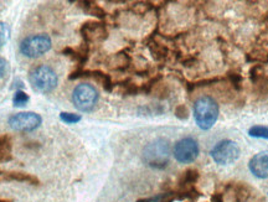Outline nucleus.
Instances as JSON below:
<instances>
[{
	"label": "nucleus",
	"mask_w": 268,
	"mask_h": 202,
	"mask_svg": "<svg viewBox=\"0 0 268 202\" xmlns=\"http://www.w3.org/2000/svg\"><path fill=\"white\" fill-rule=\"evenodd\" d=\"M142 159L153 169H165L170 162V144L167 139H155L144 148Z\"/></svg>",
	"instance_id": "f257e3e1"
},
{
	"label": "nucleus",
	"mask_w": 268,
	"mask_h": 202,
	"mask_svg": "<svg viewBox=\"0 0 268 202\" xmlns=\"http://www.w3.org/2000/svg\"><path fill=\"white\" fill-rule=\"evenodd\" d=\"M80 7L83 9L84 13L90 14V15L97 16V17H104L106 16V11L102 9L100 5L96 4L93 2H81Z\"/></svg>",
	"instance_id": "2eb2a0df"
},
{
	"label": "nucleus",
	"mask_w": 268,
	"mask_h": 202,
	"mask_svg": "<svg viewBox=\"0 0 268 202\" xmlns=\"http://www.w3.org/2000/svg\"><path fill=\"white\" fill-rule=\"evenodd\" d=\"M175 116L179 119H188L189 117V109L185 104L177 105L175 109Z\"/></svg>",
	"instance_id": "412c9836"
},
{
	"label": "nucleus",
	"mask_w": 268,
	"mask_h": 202,
	"mask_svg": "<svg viewBox=\"0 0 268 202\" xmlns=\"http://www.w3.org/2000/svg\"><path fill=\"white\" fill-rule=\"evenodd\" d=\"M42 118L35 112H20L9 118V127L15 131H23V133H28V131H33L40 127Z\"/></svg>",
	"instance_id": "0eeeda50"
},
{
	"label": "nucleus",
	"mask_w": 268,
	"mask_h": 202,
	"mask_svg": "<svg viewBox=\"0 0 268 202\" xmlns=\"http://www.w3.org/2000/svg\"><path fill=\"white\" fill-rule=\"evenodd\" d=\"M80 33L87 43L93 42H101V41L107 39V31L106 25L100 21H87L81 26Z\"/></svg>",
	"instance_id": "1a4fd4ad"
},
{
	"label": "nucleus",
	"mask_w": 268,
	"mask_h": 202,
	"mask_svg": "<svg viewBox=\"0 0 268 202\" xmlns=\"http://www.w3.org/2000/svg\"><path fill=\"white\" fill-rule=\"evenodd\" d=\"M11 139L8 136H0V163L11 160Z\"/></svg>",
	"instance_id": "4468645a"
},
{
	"label": "nucleus",
	"mask_w": 268,
	"mask_h": 202,
	"mask_svg": "<svg viewBox=\"0 0 268 202\" xmlns=\"http://www.w3.org/2000/svg\"><path fill=\"white\" fill-rule=\"evenodd\" d=\"M0 202H13L11 200H5V198H0Z\"/></svg>",
	"instance_id": "393cba45"
},
{
	"label": "nucleus",
	"mask_w": 268,
	"mask_h": 202,
	"mask_svg": "<svg viewBox=\"0 0 268 202\" xmlns=\"http://www.w3.org/2000/svg\"><path fill=\"white\" fill-rule=\"evenodd\" d=\"M137 202H151V201L148 200V198H142V200H138Z\"/></svg>",
	"instance_id": "b1692460"
},
{
	"label": "nucleus",
	"mask_w": 268,
	"mask_h": 202,
	"mask_svg": "<svg viewBox=\"0 0 268 202\" xmlns=\"http://www.w3.org/2000/svg\"><path fill=\"white\" fill-rule=\"evenodd\" d=\"M194 118L200 129H211L218 118V104L216 101L210 96L197 98L194 104Z\"/></svg>",
	"instance_id": "f03ea898"
},
{
	"label": "nucleus",
	"mask_w": 268,
	"mask_h": 202,
	"mask_svg": "<svg viewBox=\"0 0 268 202\" xmlns=\"http://www.w3.org/2000/svg\"><path fill=\"white\" fill-rule=\"evenodd\" d=\"M29 99H30V97L26 95L24 91H16L13 97V103L15 107H24L29 102Z\"/></svg>",
	"instance_id": "f3484780"
},
{
	"label": "nucleus",
	"mask_w": 268,
	"mask_h": 202,
	"mask_svg": "<svg viewBox=\"0 0 268 202\" xmlns=\"http://www.w3.org/2000/svg\"><path fill=\"white\" fill-rule=\"evenodd\" d=\"M199 171L195 169H189L186 171L183 172L182 177L179 180V189L180 190H186L194 187L196 181L199 180Z\"/></svg>",
	"instance_id": "ddd939ff"
},
{
	"label": "nucleus",
	"mask_w": 268,
	"mask_h": 202,
	"mask_svg": "<svg viewBox=\"0 0 268 202\" xmlns=\"http://www.w3.org/2000/svg\"><path fill=\"white\" fill-rule=\"evenodd\" d=\"M8 69H9V63H8V61L5 60L4 57L0 56V78L4 77V76L7 75Z\"/></svg>",
	"instance_id": "4be33fe9"
},
{
	"label": "nucleus",
	"mask_w": 268,
	"mask_h": 202,
	"mask_svg": "<svg viewBox=\"0 0 268 202\" xmlns=\"http://www.w3.org/2000/svg\"><path fill=\"white\" fill-rule=\"evenodd\" d=\"M98 98L100 96H98L97 89L88 83L77 84L72 92V102L81 112H91L95 109Z\"/></svg>",
	"instance_id": "20e7f679"
},
{
	"label": "nucleus",
	"mask_w": 268,
	"mask_h": 202,
	"mask_svg": "<svg viewBox=\"0 0 268 202\" xmlns=\"http://www.w3.org/2000/svg\"><path fill=\"white\" fill-rule=\"evenodd\" d=\"M249 136L253 138L268 139V127H264V125H253V127L249 129Z\"/></svg>",
	"instance_id": "dca6fc26"
},
{
	"label": "nucleus",
	"mask_w": 268,
	"mask_h": 202,
	"mask_svg": "<svg viewBox=\"0 0 268 202\" xmlns=\"http://www.w3.org/2000/svg\"><path fill=\"white\" fill-rule=\"evenodd\" d=\"M210 155L215 163L220 165H230L240 158V148L234 140H222L211 149Z\"/></svg>",
	"instance_id": "423d86ee"
},
{
	"label": "nucleus",
	"mask_w": 268,
	"mask_h": 202,
	"mask_svg": "<svg viewBox=\"0 0 268 202\" xmlns=\"http://www.w3.org/2000/svg\"><path fill=\"white\" fill-rule=\"evenodd\" d=\"M4 178L7 181H17V183H26L30 184V185L37 186L40 184V180L34 175L28 174V172H21V171H10L5 172Z\"/></svg>",
	"instance_id": "f8f14e48"
},
{
	"label": "nucleus",
	"mask_w": 268,
	"mask_h": 202,
	"mask_svg": "<svg viewBox=\"0 0 268 202\" xmlns=\"http://www.w3.org/2000/svg\"><path fill=\"white\" fill-rule=\"evenodd\" d=\"M199 144L193 138H184L179 140L174 148V156L179 163L190 164L196 160L199 155Z\"/></svg>",
	"instance_id": "6e6552de"
},
{
	"label": "nucleus",
	"mask_w": 268,
	"mask_h": 202,
	"mask_svg": "<svg viewBox=\"0 0 268 202\" xmlns=\"http://www.w3.org/2000/svg\"><path fill=\"white\" fill-rule=\"evenodd\" d=\"M151 54H153V56L157 58V60H162V58H164L167 56L168 54V50L164 48V46L159 45V43H155L154 42L153 45L149 46Z\"/></svg>",
	"instance_id": "a211bd4d"
},
{
	"label": "nucleus",
	"mask_w": 268,
	"mask_h": 202,
	"mask_svg": "<svg viewBox=\"0 0 268 202\" xmlns=\"http://www.w3.org/2000/svg\"><path fill=\"white\" fill-rule=\"evenodd\" d=\"M9 37H10V28L8 24L0 21V48H3L8 42Z\"/></svg>",
	"instance_id": "6ab92c4d"
},
{
	"label": "nucleus",
	"mask_w": 268,
	"mask_h": 202,
	"mask_svg": "<svg viewBox=\"0 0 268 202\" xmlns=\"http://www.w3.org/2000/svg\"><path fill=\"white\" fill-rule=\"evenodd\" d=\"M29 82L35 91L40 93H49L56 88L57 78L56 72L50 66H36L29 73Z\"/></svg>",
	"instance_id": "7ed1b4c3"
},
{
	"label": "nucleus",
	"mask_w": 268,
	"mask_h": 202,
	"mask_svg": "<svg viewBox=\"0 0 268 202\" xmlns=\"http://www.w3.org/2000/svg\"><path fill=\"white\" fill-rule=\"evenodd\" d=\"M60 119L63 123H67V124H75V123L80 122L82 119V117L80 114H74V113H66L62 112L60 114Z\"/></svg>",
	"instance_id": "aec40b11"
},
{
	"label": "nucleus",
	"mask_w": 268,
	"mask_h": 202,
	"mask_svg": "<svg viewBox=\"0 0 268 202\" xmlns=\"http://www.w3.org/2000/svg\"><path fill=\"white\" fill-rule=\"evenodd\" d=\"M212 202H224V196L222 194H215L212 196Z\"/></svg>",
	"instance_id": "5701e85b"
},
{
	"label": "nucleus",
	"mask_w": 268,
	"mask_h": 202,
	"mask_svg": "<svg viewBox=\"0 0 268 202\" xmlns=\"http://www.w3.org/2000/svg\"><path fill=\"white\" fill-rule=\"evenodd\" d=\"M250 171L258 178L268 177V153H258L250 160Z\"/></svg>",
	"instance_id": "9d476101"
},
{
	"label": "nucleus",
	"mask_w": 268,
	"mask_h": 202,
	"mask_svg": "<svg viewBox=\"0 0 268 202\" xmlns=\"http://www.w3.org/2000/svg\"><path fill=\"white\" fill-rule=\"evenodd\" d=\"M62 54L65 56L71 57L72 60L76 61L77 63H80L81 66L88 60V46L87 43H82L80 46V49H72V48H65L62 50Z\"/></svg>",
	"instance_id": "9b49d317"
},
{
	"label": "nucleus",
	"mask_w": 268,
	"mask_h": 202,
	"mask_svg": "<svg viewBox=\"0 0 268 202\" xmlns=\"http://www.w3.org/2000/svg\"><path fill=\"white\" fill-rule=\"evenodd\" d=\"M52 46L51 37L46 34L31 35L20 42V52L26 57L36 58L42 56Z\"/></svg>",
	"instance_id": "39448f33"
}]
</instances>
